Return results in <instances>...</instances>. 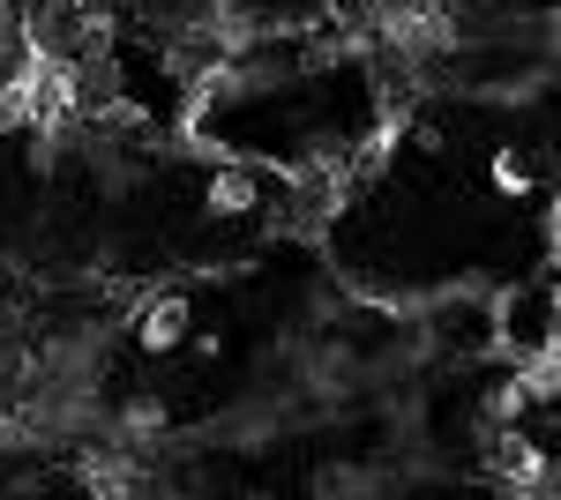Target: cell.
I'll use <instances>...</instances> for the list:
<instances>
[{
	"label": "cell",
	"instance_id": "cell-1",
	"mask_svg": "<svg viewBox=\"0 0 561 500\" xmlns=\"http://www.w3.org/2000/svg\"><path fill=\"white\" fill-rule=\"evenodd\" d=\"M187 322H195L187 292H158V299H150V314L135 322V351H142V359H165V351H180Z\"/></svg>",
	"mask_w": 561,
	"mask_h": 500
}]
</instances>
